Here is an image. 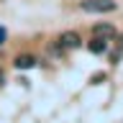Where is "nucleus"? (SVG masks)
Listing matches in <instances>:
<instances>
[{"instance_id":"1","label":"nucleus","mask_w":123,"mask_h":123,"mask_svg":"<svg viewBox=\"0 0 123 123\" xmlns=\"http://www.w3.org/2000/svg\"><path fill=\"white\" fill-rule=\"evenodd\" d=\"M85 13H110L115 10V0H82Z\"/></svg>"},{"instance_id":"2","label":"nucleus","mask_w":123,"mask_h":123,"mask_svg":"<svg viewBox=\"0 0 123 123\" xmlns=\"http://www.w3.org/2000/svg\"><path fill=\"white\" fill-rule=\"evenodd\" d=\"M59 46L62 49H80V46H82V36H80L77 31H64L59 36Z\"/></svg>"},{"instance_id":"3","label":"nucleus","mask_w":123,"mask_h":123,"mask_svg":"<svg viewBox=\"0 0 123 123\" xmlns=\"http://www.w3.org/2000/svg\"><path fill=\"white\" fill-rule=\"evenodd\" d=\"M13 64L18 69H31V67H36V56H33V54H18Z\"/></svg>"},{"instance_id":"4","label":"nucleus","mask_w":123,"mask_h":123,"mask_svg":"<svg viewBox=\"0 0 123 123\" xmlns=\"http://www.w3.org/2000/svg\"><path fill=\"white\" fill-rule=\"evenodd\" d=\"M92 33L100 36V38H110L115 33V28L110 26V23H98V26H92Z\"/></svg>"},{"instance_id":"5","label":"nucleus","mask_w":123,"mask_h":123,"mask_svg":"<svg viewBox=\"0 0 123 123\" xmlns=\"http://www.w3.org/2000/svg\"><path fill=\"white\" fill-rule=\"evenodd\" d=\"M87 49H90L92 54H103V51H108V41H105V38H100V36H95L90 44H87Z\"/></svg>"},{"instance_id":"6","label":"nucleus","mask_w":123,"mask_h":123,"mask_svg":"<svg viewBox=\"0 0 123 123\" xmlns=\"http://www.w3.org/2000/svg\"><path fill=\"white\" fill-rule=\"evenodd\" d=\"M90 82H92V85H100V82H105V74H92V77H90Z\"/></svg>"},{"instance_id":"7","label":"nucleus","mask_w":123,"mask_h":123,"mask_svg":"<svg viewBox=\"0 0 123 123\" xmlns=\"http://www.w3.org/2000/svg\"><path fill=\"white\" fill-rule=\"evenodd\" d=\"M5 38H8V31H5V28H3V26H0V46L5 44Z\"/></svg>"},{"instance_id":"8","label":"nucleus","mask_w":123,"mask_h":123,"mask_svg":"<svg viewBox=\"0 0 123 123\" xmlns=\"http://www.w3.org/2000/svg\"><path fill=\"white\" fill-rule=\"evenodd\" d=\"M3 82H5V74H3V69H0V85H3Z\"/></svg>"},{"instance_id":"9","label":"nucleus","mask_w":123,"mask_h":123,"mask_svg":"<svg viewBox=\"0 0 123 123\" xmlns=\"http://www.w3.org/2000/svg\"><path fill=\"white\" fill-rule=\"evenodd\" d=\"M121 46H123V38H121Z\"/></svg>"}]
</instances>
